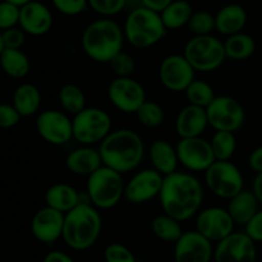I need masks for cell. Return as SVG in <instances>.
<instances>
[{
	"label": "cell",
	"instance_id": "6da1fadb",
	"mask_svg": "<svg viewBox=\"0 0 262 262\" xmlns=\"http://www.w3.org/2000/svg\"><path fill=\"white\" fill-rule=\"evenodd\" d=\"M159 200L164 214L183 223L201 211L204 187L193 174L177 170L164 177Z\"/></svg>",
	"mask_w": 262,
	"mask_h": 262
},
{
	"label": "cell",
	"instance_id": "7a4b0ae2",
	"mask_svg": "<svg viewBox=\"0 0 262 262\" xmlns=\"http://www.w3.org/2000/svg\"><path fill=\"white\" fill-rule=\"evenodd\" d=\"M102 165L120 174L129 173L140 166L145 158V143L136 130L119 128L100 143Z\"/></svg>",
	"mask_w": 262,
	"mask_h": 262
},
{
	"label": "cell",
	"instance_id": "3957f363",
	"mask_svg": "<svg viewBox=\"0 0 262 262\" xmlns=\"http://www.w3.org/2000/svg\"><path fill=\"white\" fill-rule=\"evenodd\" d=\"M123 28L112 18H100L84 28L81 43L84 54L96 63H110L124 45Z\"/></svg>",
	"mask_w": 262,
	"mask_h": 262
},
{
	"label": "cell",
	"instance_id": "277c9868",
	"mask_svg": "<svg viewBox=\"0 0 262 262\" xmlns=\"http://www.w3.org/2000/svg\"><path fill=\"white\" fill-rule=\"evenodd\" d=\"M102 232V217L91 204H79L66 214L63 238L73 251H87L94 247Z\"/></svg>",
	"mask_w": 262,
	"mask_h": 262
},
{
	"label": "cell",
	"instance_id": "5b68a950",
	"mask_svg": "<svg viewBox=\"0 0 262 262\" xmlns=\"http://www.w3.org/2000/svg\"><path fill=\"white\" fill-rule=\"evenodd\" d=\"M123 32L130 45L137 49H147L160 42L168 30L161 20L160 13L141 7L128 13Z\"/></svg>",
	"mask_w": 262,
	"mask_h": 262
},
{
	"label": "cell",
	"instance_id": "8992f818",
	"mask_svg": "<svg viewBox=\"0 0 262 262\" xmlns=\"http://www.w3.org/2000/svg\"><path fill=\"white\" fill-rule=\"evenodd\" d=\"M124 187L122 174L102 165L87 178L86 193L97 210H110L124 197Z\"/></svg>",
	"mask_w": 262,
	"mask_h": 262
},
{
	"label": "cell",
	"instance_id": "52a82bcc",
	"mask_svg": "<svg viewBox=\"0 0 262 262\" xmlns=\"http://www.w3.org/2000/svg\"><path fill=\"white\" fill-rule=\"evenodd\" d=\"M183 55L196 72L210 73L227 60L224 42L214 35L193 36L184 46Z\"/></svg>",
	"mask_w": 262,
	"mask_h": 262
},
{
	"label": "cell",
	"instance_id": "ba28073f",
	"mask_svg": "<svg viewBox=\"0 0 262 262\" xmlns=\"http://www.w3.org/2000/svg\"><path fill=\"white\" fill-rule=\"evenodd\" d=\"M73 138L81 146L101 143L112 132L113 120L109 113L100 107H86L72 118Z\"/></svg>",
	"mask_w": 262,
	"mask_h": 262
},
{
	"label": "cell",
	"instance_id": "9c48e42d",
	"mask_svg": "<svg viewBox=\"0 0 262 262\" xmlns=\"http://www.w3.org/2000/svg\"><path fill=\"white\" fill-rule=\"evenodd\" d=\"M205 183L214 196L228 201L245 189L242 171L232 161H215L205 171Z\"/></svg>",
	"mask_w": 262,
	"mask_h": 262
},
{
	"label": "cell",
	"instance_id": "30bf717a",
	"mask_svg": "<svg viewBox=\"0 0 262 262\" xmlns=\"http://www.w3.org/2000/svg\"><path fill=\"white\" fill-rule=\"evenodd\" d=\"M209 127L215 132L235 133L246 122V110L237 99L232 96H216L206 107Z\"/></svg>",
	"mask_w": 262,
	"mask_h": 262
},
{
	"label": "cell",
	"instance_id": "8fae6325",
	"mask_svg": "<svg viewBox=\"0 0 262 262\" xmlns=\"http://www.w3.org/2000/svg\"><path fill=\"white\" fill-rule=\"evenodd\" d=\"M107 97L113 106L124 114H136L145 104V87L132 77H115L107 87Z\"/></svg>",
	"mask_w": 262,
	"mask_h": 262
},
{
	"label": "cell",
	"instance_id": "7c38bea8",
	"mask_svg": "<svg viewBox=\"0 0 262 262\" xmlns=\"http://www.w3.org/2000/svg\"><path fill=\"white\" fill-rule=\"evenodd\" d=\"M36 130L45 142L54 146L67 145L73 138L72 119L67 113L50 109L36 118Z\"/></svg>",
	"mask_w": 262,
	"mask_h": 262
},
{
	"label": "cell",
	"instance_id": "4fadbf2b",
	"mask_svg": "<svg viewBox=\"0 0 262 262\" xmlns=\"http://www.w3.org/2000/svg\"><path fill=\"white\" fill-rule=\"evenodd\" d=\"M196 71L183 54L165 56L159 67V79L166 90L171 92H184L194 81Z\"/></svg>",
	"mask_w": 262,
	"mask_h": 262
},
{
	"label": "cell",
	"instance_id": "5bb4252c",
	"mask_svg": "<svg viewBox=\"0 0 262 262\" xmlns=\"http://www.w3.org/2000/svg\"><path fill=\"white\" fill-rule=\"evenodd\" d=\"M233 222L227 209L207 207L196 215V230L211 243H219L234 232Z\"/></svg>",
	"mask_w": 262,
	"mask_h": 262
},
{
	"label": "cell",
	"instance_id": "9a60e30c",
	"mask_svg": "<svg viewBox=\"0 0 262 262\" xmlns=\"http://www.w3.org/2000/svg\"><path fill=\"white\" fill-rule=\"evenodd\" d=\"M179 163L189 171H206L215 163L210 141L202 137L181 138L177 143Z\"/></svg>",
	"mask_w": 262,
	"mask_h": 262
},
{
	"label": "cell",
	"instance_id": "2e32d148",
	"mask_svg": "<svg viewBox=\"0 0 262 262\" xmlns=\"http://www.w3.org/2000/svg\"><path fill=\"white\" fill-rule=\"evenodd\" d=\"M215 262H257L256 243L245 232H233L214 247Z\"/></svg>",
	"mask_w": 262,
	"mask_h": 262
},
{
	"label": "cell",
	"instance_id": "e0dca14e",
	"mask_svg": "<svg viewBox=\"0 0 262 262\" xmlns=\"http://www.w3.org/2000/svg\"><path fill=\"white\" fill-rule=\"evenodd\" d=\"M164 177L152 168L137 171L124 187V199L129 204H146L159 197Z\"/></svg>",
	"mask_w": 262,
	"mask_h": 262
},
{
	"label": "cell",
	"instance_id": "ac0fdd59",
	"mask_svg": "<svg viewBox=\"0 0 262 262\" xmlns=\"http://www.w3.org/2000/svg\"><path fill=\"white\" fill-rule=\"evenodd\" d=\"M214 245L196 229L187 230L174 243V262H211Z\"/></svg>",
	"mask_w": 262,
	"mask_h": 262
},
{
	"label": "cell",
	"instance_id": "d6986e66",
	"mask_svg": "<svg viewBox=\"0 0 262 262\" xmlns=\"http://www.w3.org/2000/svg\"><path fill=\"white\" fill-rule=\"evenodd\" d=\"M66 214L45 206L38 210L31 222V233L38 242L54 245L63 238Z\"/></svg>",
	"mask_w": 262,
	"mask_h": 262
},
{
	"label": "cell",
	"instance_id": "ffe728a7",
	"mask_svg": "<svg viewBox=\"0 0 262 262\" xmlns=\"http://www.w3.org/2000/svg\"><path fill=\"white\" fill-rule=\"evenodd\" d=\"M53 13L43 3L32 0L20 7L19 27L31 36H43L53 27Z\"/></svg>",
	"mask_w": 262,
	"mask_h": 262
},
{
	"label": "cell",
	"instance_id": "44dd1931",
	"mask_svg": "<svg viewBox=\"0 0 262 262\" xmlns=\"http://www.w3.org/2000/svg\"><path fill=\"white\" fill-rule=\"evenodd\" d=\"M209 127L206 109L187 105L179 110L176 119L177 135L181 138L202 137V133Z\"/></svg>",
	"mask_w": 262,
	"mask_h": 262
},
{
	"label": "cell",
	"instance_id": "7402d4cb",
	"mask_svg": "<svg viewBox=\"0 0 262 262\" xmlns=\"http://www.w3.org/2000/svg\"><path fill=\"white\" fill-rule=\"evenodd\" d=\"M66 166L74 176L89 178L92 173L102 166L99 148L96 150L92 146H81L74 148L67 155Z\"/></svg>",
	"mask_w": 262,
	"mask_h": 262
},
{
	"label": "cell",
	"instance_id": "603a6c76",
	"mask_svg": "<svg viewBox=\"0 0 262 262\" xmlns=\"http://www.w3.org/2000/svg\"><path fill=\"white\" fill-rule=\"evenodd\" d=\"M152 169L163 177L176 173L178 168L179 159L177 154V147L166 140H156L151 143L148 148Z\"/></svg>",
	"mask_w": 262,
	"mask_h": 262
},
{
	"label": "cell",
	"instance_id": "cb8c5ba5",
	"mask_svg": "<svg viewBox=\"0 0 262 262\" xmlns=\"http://www.w3.org/2000/svg\"><path fill=\"white\" fill-rule=\"evenodd\" d=\"M247 10L239 4L224 5L215 14L216 31L227 37L243 32V28L247 25Z\"/></svg>",
	"mask_w": 262,
	"mask_h": 262
},
{
	"label": "cell",
	"instance_id": "d4e9b609",
	"mask_svg": "<svg viewBox=\"0 0 262 262\" xmlns=\"http://www.w3.org/2000/svg\"><path fill=\"white\" fill-rule=\"evenodd\" d=\"M46 206L67 214L81 204V192L67 183H55L45 193Z\"/></svg>",
	"mask_w": 262,
	"mask_h": 262
},
{
	"label": "cell",
	"instance_id": "484cf974",
	"mask_svg": "<svg viewBox=\"0 0 262 262\" xmlns=\"http://www.w3.org/2000/svg\"><path fill=\"white\" fill-rule=\"evenodd\" d=\"M258 201L252 191L243 189L242 192L229 200L228 204V212L232 216L233 222L238 225L245 227L260 209H258Z\"/></svg>",
	"mask_w": 262,
	"mask_h": 262
},
{
	"label": "cell",
	"instance_id": "4316f807",
	"mask_svg": "<svg viewBox=\"0 0 262 262\" xmlns=\"http://www.w3.org/2000/svg\"><path fill=\"white\" fill-rule=\"evenodd\" d=\"M12 105L20 117H32L41 106L40 90L32 83H22L13 92Z\"/></svg>",
	"mask_w": 262,
	"mask_h": 262
},
{
	"label": "cell",
	"instance_id": "83f0119b",
	"mask_svg": "<svg viewBox=\"0 0 262 262\" xmlns=\"http://www.w3.org/2000/svg\"><path fill=\"white\" fill-rule=\"evenodd\" d=\"M0 67L12 78H25L31 71V61L20 49H4L0 55Z\"/></svg>",
	"mask_w": 262,
	"mask_h": 262
},
{
	"label": "cell",
	"instance_id": "f1b7e54d",
	"mask_svg": "<svg viewBox=\"0 0 262 262\" xmlns=\"http://www.w3.org/2000/svg\"><path fill=\"white\" fill-rule=\"evenodd\" d=\"M193 13V8L189 2H187V0H173L160 13V17L166 30L174 31L188 25Z\"/></svg>",
	"mask_w": 262,
	"mask_h": 262
},
{
	"label": "cell",
	"instance_id": "f546056e",
	"mask_svg": "<svg viewBox=\"0 0 262 262\" xmlns=\"http://www.w3.org/2000/svg\"><path fill=\"white\" fill-rule=\"evenodd\" d=\"M224 48L227 59L237 61L247 60L255 54L256 42L252 36L239 32L227 37V40L224 41Z\"/></svg>",
	"mask_w": 262,
	"mask_h": 262
},
{
	"label": "cell",
	"instance_id": "4dcf8cb0",
	"mask_svg": "<svg viewBox=\"0 0 262 262\" xmlns=\"http://www.w3.org/2000/svg\"><path fill=\"white\" fill-rule=\"evenodd\" d=\"M182 223L169 215H158L151 222V230L158 239L168 243H176L183 234Z\"/></svg>",
	"mask_w": 262,
	"mask_h": 262
},
{
	"label": "cell",
	"instance_id": "1f68e13d",
	"mask_svg": "<svg viewBox=\"0 0 262 262\" xmlns=\"http://www.w3.org/2000/svg\"><path fill=\"white\" fill-rule=\"evenodd\" d=\"M59 104L64 113L68 115H77L82 110L86 109V95L83 90L77 84H64L59 91Z\"/></svg>",
	"mask_w": 262,
	"mask_h": 262
},
{
	"label": "cell",
	"instance_id": "d6a6232c",
	"mask_svg": "<svg viewBox=\"0 0 262 262\" xmlns=\"http://www.w3.org/2000/svg\"><path fill=\"white\" fill-rule=\"evenodd\" d=\"M216 161H230L237 150V137L232 132H215L210 140Z\"/></svg>",
	"mask_w": 262,
	"mask_h": 262
},
{
	"label": "cell",
	"instance_id": "836d02e7",
	"mask_svg": "<svg viewBox=\"0 0 262 262\" xmlns=\"http://www.w3.org/2000/svg\"><path fill=\"white\" fill-rule=\"evenodd\" d=\"M187 100H188L189 105H194V106L204 107L206 109L214 99L216 97L215 95V90L210 83H207L204 79H194L187 90L184 91Z\"/></svg>",
	"mask_w": 262,
	"mask_h": 262
},
{
	"label": "cell",
	"instance_id": "e575fe53",
	"mask_svg": "<svg viewBox=\"0 0 262 262\" xmlns=\"http://www.w3.org/2000/svg\"><path fill=\"white\" fill-rule=\"evenodd\" d=\"M138 122L146 128H158L160 127L165 119V112L163 106L158 102L146 100L145 104L136 113Z\"/></svg>",
	"mask_w": 262,
	"mask_h": 262
},
{
	"label": "cell",
	"instance_id": "d590c367",
	"mask_svg": "<svg viewBox=\"0 0 262 262\" xmlns=\"http://www.w3.org/2000/svg\"><path fill=\"white\" fill-rule=\"evenodd\" d=\"M187 26H188L189 31L193 33V36L212 35V32L216 31L215 15L206 10L194 12Z\"/></svg>",
	"mask_w": 262,
	"mask_h": 262
},
{
	"label": "cell",
	"instance_id": "8d00e7d4",
	"mask_svg": "<svg viewBox=\"0 0 262 262\" xmlns=\"http://www.w3.org/2000/svg\"><path fill=\"white\" fill-rule=\"evenodd\" d=\"M110 69L115 77L118 78H125V77H132L133 72L136 69V61L130 54L125 51H120L109 63Z\"/></svg>",
	"mask_w": 262,
	"mask_h": 262
},
{
	"label": "cell",
	"instance_id": "74e56055",
	"mask_svg": "<svg viewBox=\"0 0 262 262\" xmlns=\"http://www.w3.org/2000/svg\"><path fill=\"white\" fill-rule=\"evenodd\" d=\"M127 0H89V8L102 18H110L125 9Z\"/></svg>",
	"mask_w": 262,
	"mask_h": 262
},
{
	"label": "cell",
	"instance_id": "f35d334b",
	"mask_svg": "<svg viewBox=\"0 0 262 262\" xmlns=\"http://www.w3.org/2000/svg\"><path fill=\"white\" fill-rule=\"evenodd\" d=\"M19 13L20 8L17 5L5 0L0 2V32L19 25Z\"/></svg>",
	"mask_w": 262,
	"mask_h": 262
},
{
	"label": "cell",
	"instance_id": "ab89813d",
	"mask_svg": "<svg viewBox=\"0 0 262 262\" xmlns=\"http://www.w3.org/2000/svg\"><path fill=\"white\" fill-rule=\"evenodd\" d=\"M105 262H137L132 251L122 243H110L104 251Z\"/></svg>",
	"mask_w": 262,
	"mask_h": 262
},
{
	"label": "cell",
	"instance_id": "60d3db41",
	"mask_svg": "<svg viewBox=\"0 0 262 262\" xmlns=\"http://www.w3.org/2000/svg\"><path fill=\"white\" fill-rule=\"evenodd\" d=\"M51 3L60 14L67 17L82 14L89 8V0H51Z\"/></svg>",
	"mask_w": 262,
	"mask_h": 262
},
{
	"label": "cell",
	"instance_id": "b9f144b4",
	"mask_svg": "<svg viewBox=\"0 0 262 262\" xmlns=\"http://www.w3.org/2000/svg\"><path fill=\"white\" fill-rule=\"evenodd\" d=\"M3 45L4 49H22L26 42V32L17 26L2 32Z\"/></svg>",
	"mask_w": 262,
	"mask_h": 262
},
{
	"label": "cell",
	"instance_id": "7bdbcfd3",
	"mask_svg": "<svg viewBox=\"0 0 262 262\" xmlns=\"http://www.w3.org/2000/svg\"><path fill=\"white\" fill-rule=\"evenodd\" d=\"M19 113L12 104H0V128H13L20 120Z\"/></svg>",
	"mask_w": 262,
	"mask_h": 262
},
{
	"label": "cell",
	"instance_id": "ee69618b",
	"mask_svg": "<svg viewBox=\"0 0 262 262\" xmlns=\"http://www.w3.org/2000/svg\"><path fill=\"white\" fill-rule=\"evenodd\" d=\"M245 233L255 243L262 242V210H258L257 214L245 225Z\"/></svg>",
	"mask_w": 262,
	"mask_h": 262
},
{
	"label": "cell",
	"instance_id": "f6af8a7d",
	"mask_svg": "<svg viewBox=\"0 0 262 262\" xmlns=\"http://www.w3.org/2000/svg\"><path fill=\"white\" fill-rule=\"evenodd\" d=\"M248 165L256 171V174L262 173V146H258L248 156Z\"/></svg>",
	"mask_w": 262,
	"mask_h": 262
},
{
	"label": "cell",
	"instance_id": "bcb514c9",
	"mask_svg": "<svg viewBox=\"0 0 262 262\" xmlns=\"http://www.w3.org/2000/svg\"><path fill=\"white\" fill-rule=\"evenodd\" d=\"M42 262H74V260L63 251H50L46 253Z\"/></svg>",
	"mask_w": 262,
	"mask_h": 262
},
{
	"label": "cell",
	"instance_id": "7dc6e473",
	"mask_svg": "<svg viewBox=\"0 0 262 262\" xmlns=\"http://www.w3.org/2000/svg\"><path fill=\"white\" fill-rule=\"evenodd\" d=\"M142 5L156 13H161L173 0H141Z\"/></svg>",
	"mask_w": 262,
	"mask_h": 262
},
{
	"label": "cell",
	"instance_id": "c3c4849f",
	"mask_svg": "<svg viewBox=\"0 0 262 262\" xmlns=\"http://www.w3.org/2000/svg\"><path fill=\"white\" fill-rule=\"evenodd\" d=\"M251 191L253 192V194L257 199L258 204L262 205V173L256 174L255 179L252 182V189Z\"/></svg>",
	"mask_w": 262,
	"mask_h": 262
},
{
	"label": "cell",
	"instance_id": "681fc988",
	"mask_svg": "<svg viewBox=\"0 0 262 262\" xmlns=\"http://www.w3.org/2000/svg\"><path fill=\"white\" fill-rule=\"evenodd\" d=\"M5 2L12 3V4L17 5V7L20 8V7H23V5L28 4V3H30V2H32V0H5Z\"/></svg>",
	"mask_w": 262,
	"mask_h": 262
},
{
	"label": "cell",
	"instance_id": "f907efd6",
	"mask_svg": "<svg viewBox=\"0 0 262 262\" xmlns=\"http://www.w3.org/2000/svg\"><path fill=\"white\" fill-rule=\"evenodd\" d=\"M3 50H4V45H3V38H2V32H0V55H2Z\"/></svg>",
	"mask_w": 262,
	"mask_h": 262
}]
</instances>
